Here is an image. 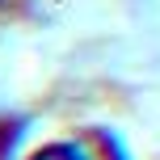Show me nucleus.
<instances>
[{
    "label": "nucleus",
    "instance_id": "obj_1",
    "mask_svg": "<svg viewBox=\"0 0 160 160\" xmlns=\"http://www.w3.org/2000/svg\"><path fill=\"white\" fill-rule=\"evenodd\" d=\"M30 160H97V156L88 152V143H80V139H55V143H42Z\"/></svg>",
    "mask_w": 160,
    "mask_h": 160
}]
</instances>
